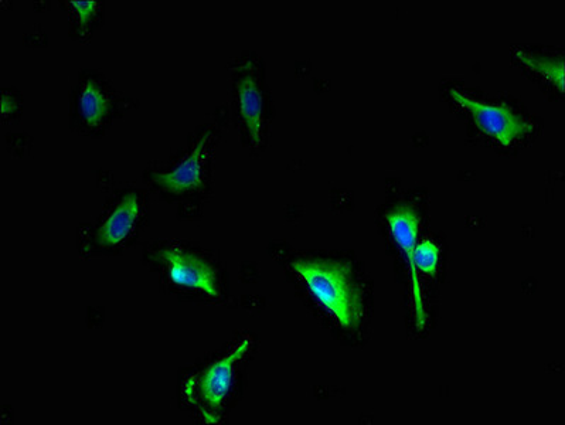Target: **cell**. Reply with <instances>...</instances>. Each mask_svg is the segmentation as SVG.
Wrapping results in <instances>:
<instances>
[{"label": "cell", "mask_w": 565, "mask_h": 425, "mask_svg": "<svg viewBox=\"0 0 565 425\" xmlns=\"http://www.w3.org/2000/svg\"><path fill=\"white\" fill-rule=\"evenodd\" d=\"M292 268L342 326L355 329L363 318V291L352 267L332 260H298Z\"/></svg>", "instance_id": "6da1fadb"}, {"label": "cell", "mask_w": 565, "mask_h": 425, "mask_svg": "<svg viewBox=\"0 0 565 425\" xmlns=\"http://www.w3.org/2000/svg\"><path fill=\"white\" fill-rule=\"evenodd\" d=\"M451 94L459 105L471 112L476 124L481 127L482 131L498 139L502 145L509 146L520 136L533 131V125L527 124L526 121L517 117L507 108L493 107V105L471 100V98L456 90H452Z\"/></svg>", "instance_id": "7a4b0ae2"}, {"label": "cell", "mask_w": 565, "mask_h": 425, "mask_svg": "<svg viewBox=\"0 0 565 425\" xmlns=\"http://www.w3.org/2000/svg\"><path fill=\"white\" fill-rule=\"evenodd\" d=\"M388 227L394 240L400 244L401 250L404 251L405 258L410 264L411 278H413L415 316H417V326L422 329L425 326V311L422 304L421 287L418 282L417 268L414 265L415 240H417L418 220L417 213L410 207H400L387 214Z\"/></svg>", "instance_id": "3957f363"}, {"label": "cell", "mask_w": 565, "mask_h": 425, "mask_svg": "<svg viewBox=\"0 0 565 425\" xmlns=\"http://www.w3.org/2000/svg\"><path fill=\"white\" fill-rule=\"evenodd\" d=\"M162 257L168 263L170 278L176 284L200 289L213 297L219 294L216 271L202 258L194 257L178 248L163 251Z\"/></svg>", "instance_id": "277c9868"}, {"label": "cell", "mask_w": 565, "mask_h": 425, "mask_svg": "<svg viewBox=\"0 0 565 425\" xmlns=\"http://www.w3.org/2000/svg\"><path fill=\"white\" fill-rule=\"evenodd\" d=\"M250 339H245L230 355L211 365L200 379V396L211 408L223 403L233 383V366L250 349Z\"/></svg>", "instance_id": "5b68a950"}, {"label": "cell", "mask_w": 565, "mask_h": 425, "mask_svg": "<svg viewBox=\"0 0 565 425\" xmlns=\"http://www.w3.org/2000/svg\"><path fill=\"white\" fill-rule=\"evenodd\" d=\"M207 139H209V134L200 139L199 144L190 152L185 161L180 163L178 169L173 170L172 173H162V175L156 176V182L165 189L172 190V192H185V190L193 189V187L199 185L200 180H202L204 149H206Z\"/></svg>", "instance_id": "8992f818"}, {"label": "cell", "mask_w": 565, "mask_h": 425, "mask_svg": "<svg viewBox=\"0 0 565 425\" xmlns=\"http://www.w3.org/2000/svg\"><path fill=\"white\" fill-rule=\"evenodd\" d=\"M139 213L138 196L131 193L122 200L114 213L108 217L104 226L101 227L98 233V240L104 246H117L125 237L128 236L129 231L134 227L136 217Z\"/></svg>", "instance_id": "52a82bcc"}, {"label": "cell", "mask_w": 565, "mask_h": 425, "mask_svg": "<svg viewBox=\"0 0 565 425\" xmlns=\"http://www.w3.org/2000/svg\"><path fill=\"white\" fill-rule=\"evenodd\" d=\"M238 98H240L241 115L248 131L253 136L255 144H260L262 95L253 77L241 78L238 83Z\"/></svg>", "instance_id": "ba28073f"}, {"label": "cell", "mask_w": 565, "mask_h": 425, "mask_svg": "<svg viewBox=\"0 0 565 425\" xmlns=\"http://www.w3.org/2000/svg\"><path fill=\"white\" fill-rule=\"evenodd\" d=\"M81 115L91 127L100 124L108 110V100L94 81L84 85L80 95Z\"/></svg>", "instance_id": "9c48e42d"}, {"label": "cell", "mask_w": 565, "mask_h": 425, "mask_svg": "<svg viewBox=\"0 0 565 425\" xmlns=\"http://www.w3.org/2000/svg\"><path fill=\"white\" fill-rule=\"evenodd\" d=\"M520 61H523L527 66L534 68V70L539 71L547 78H550L554 84L558 85L561 91L564 90V61L549 60V59H537V57L530 56V54L524 53V51H517L516 54Z\"/></svg>", "instance_id": "30bf717a"}, {"label": "cell", "mask_w": 565, "mask_h": 425, "mask_svg": "<svg viewBox=\"0 0 565 425\" xmlns=\"http://www.w3.org/2000/svg\"><path fill=\"white\" fill-rule=\"evenodd\" d=\"M439 260V248L437 244L432 243L431 240L422 241L414 250V265L415 268H420L421 271L427 274H434L437 271Z\"/></svg>", "instance_id": "8fae6325"}, {"label": "cell", "mask_w": 565, "mask_h": 425, "mask_svg": "<svg viewBox=\"0 0 565 425\" xmlns=\"http://www.w3.org/2000/svg\"><path fill=\"white\" fill-rule=\"evenodd\" d=\"M70 5L76 10L83 23H87L93 17L95 8H97V2H93V0H80V2L74 0V2H70Z\"/></svg>", "instance_id": "7c38bea8"}]
</instances>
